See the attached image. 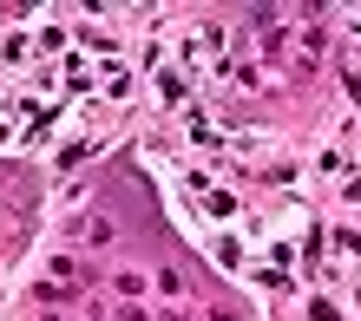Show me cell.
<instances>
[{
    "mask_svg": "<svg viewBox=\"0 0 361 321\" xmlns=\"http://www.w3.org/2000/svg\"><path fill=\"white\" fill-rule=\"evenodd\" d=\"M348 197H361V177H355V184H348Z\"/></svg>",
    "mask_w": 361,
    "mask_h": 321,
    "instance_id": "obj_1",
    "label": "cell"
}]
</instances>
